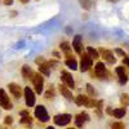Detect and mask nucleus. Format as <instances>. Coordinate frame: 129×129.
<instances>
[{
    "label": "nucleus",
    "instance_id": "f257e3e1",
    "mask_svg": "<svg viewBox=\"0 0 129 129\" xmlns=\"http://www.w3.org/2000/svg\"><path fill=\"white\" fill-rule=\"evenodd\" d=\"M32 83H34V88H35V92L38 94H41L43 92V85H44V79H43L41 74H35L34 72V76L31 78Z\"/></svg>",
    "mask_w": 129,
    "mask_h": 129
},
{
    "label": "nucleus",
    "instance_id": "f03ea898",
    "mask_svg": "<svg viewBox=\"0 0 129 129\" xmlns=\"http://www.w3.org/2000/svg\"><path fill=\"white\" fill-rule=\"evenodd\" d=\"M94 75L98 79H106L107 78L109 72H107V69H106L103 62H98V63L95 64V67H94Z\"/></svg>",
    "mask_w": 129,
    "mask_h": 129
},
{
    "label": "nucleus",
    "instance_id": "7ed1b4c3",
    "mask_svg": "<svg viewBox=\"0 0 129 129\" xmlns=\"http://www.w3.org/2000/svg\"><path fill=\"white\" fill-rule=\"evenodd\" d=\"M93 64V59L92 57L88 54V53H83L81 56V62H80V70L84 72V71H88Z\"/></svg>",
    "mask_w": 129,
    "mask_h": 129
},
{
    "label": "nucleus",
    "instance_id": "20e7f679",
    "mask_svg": "<svg viewBox=\"0 0 129 129\" xmlns=\"http://www.w3.org/2000/svg\"><path fill=\"white\" fill-rule=\"evenodd\" d=\"M35 116L38 117V119L40 120V121H43V123H45V121H48L49 120V115H48V111H47V109L44 106H38L36 109H35Z\"/></svg>",
    "mask_w": 129,
    "mask_h": 129
},
{
    "label": "nucleus",
    "instance_id": "39448f33",
    "mask_svg": "<svg viewBox=\"0 0 129 129\" xmlns=\"http://www.w3.org/2000/svg\"><path fill=\"white\" fill-rule=\"evenodd\" d=\"M0 106L4 110H12V102H10L9 97L4 89H0Z\"/></svg>",
    "mask_w": 129,
    "mask_h": 129
},
{
    "label": "nucleus",
    "instance_id": "423d86ee",
    "mask_svg": "<svg viewBox=\"0 0 129 129\" xmlns=\"http://www.w3.org/2000/svg\"><path fill=\"white\" fill-rule=\"evenodd\" d=\"M53 121L57 125H67L70 121H71V115L70 114H59V115H56L53 117Z\"/></svg>",
    "mask_w": 129,
    "mask_h": 129
},
{
    "label": "nucleus",
    "instance_id": "0eeeda50",
    "mask_svg": "<svg viewBox=\"0 0 129 129\" xmlns=\"http://www.w3.org/2000/svg\"><path fill=\"white\" fill-rule=\"evenodd\" d=\"M25 100H26V105H27L28 107H32V106L35 105V101H36L35 93L32 92L31 88H28V87L25 88Z\"/></svg>",
    "mask_w": 129,
    "mask_h": 129
},
{
    "label": "nucleus",
    "instance_id": "6e6552de",
    "mask_svg": "<svg viewBox=\"0 0 129 129\" xmlns=\"http://www.w3.org/2000/svg\"><path fill=\"white\" fill-rule=\"evenodd\" d=\"M61 79H62V81L67 85L69 88H75V81H74V79H72V75L70 74V72H67V71H62L61 72Z\"/></svg>",
    "mask_w": 129,
    "mask_h": 129
},
{
    "label": "nucleus",
    "instance_id": "1a4fd4ad",
    "mask_svg": "<svg viewBox=\"0 0 129 129\" xmlns=\"http://www.w3.org/2000/svg\"><path fill=\"white\" fill-rule=\"evenodd\" d=\"M88 120H89V115L87 112H81V114L76 115V117H75V124H76V126L81 128Z\"/></svg>",
    "mask_w": 129,
    "mask_h": 129
},
{
    "label": "nucleus",
    "instance_id": "9d476101",
    "mask_svg": "<svg viewBox=\"0 0 129 129\" xmlns=\"http://www.w3.org/2000/svg\"><path fill=\"white\" fill-rule=\"evenodd\" d=\"M72 47H74L75 52L80 54L81 50H83V39H81L80 35H76V36L74 38V40H72Z\"/></svg>",
    "mask_w": 129,
    "mask_h": 129
},
{
    "label": "nucleus",
    "instance_id": "9b49d317",
    "mask_svg": "<svg viewBox=\"0 0 129 129\" xmlns=\"http://www.w3.org/2000/svg\"><path fill=\"white\" fill-rule=\"evenodd\" d=\"M101 53H102V57H103V59H105L107 63L114 64V63L116 62V58L114 57L112 52H110V50H106V49H101Z\"/></svg>",
    "mask_w": 129,
    "mask_h": 129
},
{
    "label": "nucleus",
    "instance_id": "f8f14e48",
    "mask_svg": "<svg viewBox=\"0 0 129 129\" xmlns=\"http://www.w3.org/2000/svg\"><path fill=\"white\" fill-rule=\"evenodd\" d=\"M8 88H9L10 93H12V94L16 97V98H21V95H22V88H21L19 85L12 83V84L8 85Z\"/></svg>",
    "mask_w": 129,
    "mask_h": 129
},
{
    "label": "nucleus",
    "instance_id": "ddd939ff",
    "mask_svg": "<svg viewBox=\"0 0 129 129\" xmlns=\"http://www.w3.org/2000/svg\"><path fill=\"white\" fill-rule=\"evenodd\" d=\"M59 92L62 93V95L64 97V98H67L69 101H72L74 100V97H72V92L66 87V85H63V84H59Z\"/></svg>",
    "mask_w": 129,
    "mask_h": 129
},
{
    "label": "nucleus",
    "instance_id": "4468645a",
    "mask_svg": "<svg viewBox=\"0 0 129 129\" xmlns=\"http://www.w3.org/2000/svg\"><path fill=\"white\" fill-rule=\"evenodd\" d=\"M116 74H117V76H119V81L121 84H125L128 81V75H126L124 67H121V66L120 67H116Z\"/></svg>",
    "mask_w": 129,
    "mask_h": 129
},
{
    "label": "nucleus",
    "instance_id": "2eb2a0df",
    "mask_svg": "<svg viewBox=\"0 0 129 129\" xmlns=\"http://www.w3.org/2000/svg\"><path fill=\"white\" fill-rule=\"evenodd\" d=\"M39 71L41 75H45V76H48V75L50 74V66L48 62H43L39 64Z\"/></svg>",
    "mask_w": 129,
    "mask_h": 129
},
{
    "label": "nucleus",
    "instance_id": "dca6fc26",
    "mask_svg": "<svg viewBox=\"0 0 129 129\" xmlns=\"http://www.w3.org/2000/svg\"><path fill=\"white\" fill-rule=\"evenodd\" d=\"M107 112H109L110 115H114L115 117H117V119H120V117H123L124 115H125V109L123 107V109H116V110H111V109H107Z\"/></svg>",
    "mask_w": 129,
    "mask_h": 129
},
{
    "label": "nucleus",
    "instance_id": "f3484780",
    "mask_svg": "<svg viewBox=\"0 0 129 129\" xmlns=\"http://www.w3.org/2000/svg\"><path fill=\"white\" fill-rule=\"evenodd\" d=\"M21 123L26 124V125H31L32 124V119L30 117L27 111H22V112H21Z\"/></svg>",
    "mask_w": 129,
    "mask_h": 129
},
{
    "label": "nucleus",
    "instance_id": "a211bd4d",
    "mask_svg": "<svg viewBox=\"0 0 129 129\" xmlns=\"http://www.w3.org/2000/svg\"><path fill=\"white\" fill-rule=\"evenodd\" d=\"M22 75H23V78L26 80H28V79H31L32 76H34V71H32L31 67H28V66H23L22 67Z\"/></svg>",
    "mask_w": 129,
    "mask_h": 129
},
{
    "label": "nucleus",
    "instance_id": "6ab92c4d",
    "mask_svg": "<svg viewBox=\"0 0 129 129\" xmlns=\"http://www.w3.org/2000/svg\"><path fill=\"white\" fill-rule=\"evenodd\" d=\"M74 101H75V103H76L78 106H83V105H87V102H88V97L80 94V95H78V97H75Z\"/></svg>",
    "mask_w": 129,
    "mask_h": 129
},
{
    "label": "nucleus",
    "instance_id": "aec40b11",
    "mask_svg": "<svg viewBox=\"0 0 129 129\" xmlns=\"http://www.w3.org/2000/svg\"><path fill=\"white\" fill-rule=\"evenodd\" d=\"M64 63H66L67 66H69L70 69H72V70H76V69H78V62H76V59L72 58V57H71V58H67Z\"/></svg>",
    "mask_w": 129,
    "mask_h": 129
},
{
    "label": "nucleus",
    "instance_id": "412c9836",
    "mask_svg": "<svg viewBox=\"0 0 129 129\" xmlns=\"http://www.w3.org/2000/svg\"><path fill=\"white\" fill-rule=\"evenodd\" d=\"M88 54L92 57V59H97V58H100L98 52H97L95 49H93L92 47H89V48H88Z\"/></svg>",
    "mask_w": 129,
    "mask_h": 129
},
{
    "label": "nucleus",
    "instance_id": "4be33fe9",
    "mask_svg": "<svg viewBox=\"0 0 129 129\" xmlns=\"http://www.w3.org/2000/svg\"><path fill=\"white\" fill-rule=\"evenodd\" d=\"M80 4H81V7L84 8V9H90L92 8V5H93V3H92V0H80Z\"/></svg>",
    "mask_w": 129,
    "mask_h": 129
},
{
    "label": "nucleus",
    "instance_id": "5701e85b",
    "mask_svg": "<svg viewBox=\"0 0 129 129\" xmlns=\"http://www.w3.org/2000/svg\"><path fill=\"white\" fill-rule=\"evenodd\" d=\"M54 97H56V92H54V89H53V88H50L45 93V98H48V100H52V98H54Z\"/></svg>",
    "mask_w": 129,
    "mask_h": 129
},
{
    "label": "nucleus",
    "instance_id": "b1692460",
    "mask_svg": "<svg viewBox=\"0 0 129 129\" xmlns=\"http://www.w3.org/2000/svg\"><path fill=\"white\" fill-rule=\"evenodd\" d=\"M61 49L62 50H64V52H69L70 50V44H69V43L67 41H63V43H61Z\"/></svg>",
    "mask_w": 129,
    "mask_h": 129
},
{
    "label": "nucleus",
    "instance_id": "393cba45",
    "mask_svg": "<svg viewBox=\"0 0 129 129\" xmlns=\"http://www.w3.org/2000/svg\"><path fill=\"white\" fill-rule=\"evenodd\" d=\"M87 89H88V93H89V95H92V97H95V90H94V88L92 87L90 84H87Z\"/></svg>",
    "mask_w": 129,
    "mask_h": 129
},
{
    "label": "nucleus",
    "instance_id": "a878e982",
    "mask_svg": "<svg viewBox=\"0 0 129 129\" xmlns=\"http://www.w3.org/2000/svg\"><path fill=\"white\" fill-rule=\"evenodd\" d=\"M111 128H112V129H125V125L119 121V123H114Z\"/></svg>",
    "mask_w": 129,
    "mask_h": 129
},
{
    "label": "nucleus",
    "instance_id": "bb28decb",
    "mask_svg": "<svg viewBox=\"0 0 129 129\" xmlns=\"http://www.w3.org/2000/svg\"><path fill=\"white\" fill-rule=\"evenodd\" d=\"M4 123L7 124V125H10L13 123V117L12 116H5V120H4Z\"/></svg>",
    "mask_w": 129,
    "mask_h": 129
},
{
    "label": "nucleus",
    "instance_id": "cd10ccee",
    "mask_svg": "<svg viewBox=\"0 0 129 129\" xmlns=\"http://www.w3.org/2000/svg\"><path fill=\"white\" fill-rule=\"evenodd\" d=\"M121 102L126 106L128 105V94H123V97H121Z\"/></svg>",
    "mask_w": 129,
    "mask_h": 129
},
{
    "label": "nucleus",
    "instance_id": "c85d7f7f",
    "mask_svg": "<svg viewBox=\"0 0 129 129\" xmlns=\"http://www.w3.org/2000/svg\"><path fill=\"white\" fill-rule=\"evenodd\" d=\"M115 52H116V53H117V54H119V56H121V57H125V56H126V54H125V53H124V52H123L121 49H116Z\"/></svg>",
    "mask_w": 129,
    "mask_h": 129
},
{
    "label": "nucleus",
    "instance_id": "c756f323",
    "mask_svg": "<svg viewBox=\"0 0 129 129\" xmlns=\"http://www.w3.org/2000/svg\"><path fill=\"white\" fill-rule=\"evenodd\" d=\"M43 62H45V59L43 58V57H39V58H36V63H38V64H40V63H43Z\"/></svg>",
    "mask_w": 129,
    "mask_h": 129
},
{
    "label": "nucleus",
    "instance_id": "7c9ffc66",
    "mask_svg": "<svg viewBox=\"0 0 129 129\" xmlns=\"http://www.w3.org/2000/svg\"><path fill=\"white\" fill-rule=\"evenodd\" d=\"M13 4V0H4V5H12Z\"/></svg>",
    "mask_w": 129,
    "mask_h": 129
},
{
    "label": "nucleus",
    "instance_id": "2f4dec72",
    "mask_svg": "<svg viewBox=\"0 0 129 129\" xmlns=\"http://www.w3.org/2000/svg\"><path fill=\"white\" fill-rule=\"evenodd\" d=\"M124 63H125V66H128V57L126 56L124 57Z\"/></svg>",
    "mask_w": 129,
    "mask_h": 129
},
{
    "label": "nucleus",
    "instance_id": "473e14b6",
    "mask_svg": "<svg viewBox=\"0 0 129 129\" xmlns=\"http://www.w3.org/2000/svg\"><path fill=\"white\" fill-rule=\"evenodd\" d=\"M19 2H21V3H23V4H27L30 0H19Z\"/></svg>",
    "mask_w": 129,
    "mask_h": 129
},
{
    "label": "nucleus",
    "instance_id": "72a5a7b5",
    "mask_svg": "<svg viewBox=\"0 0 129 129\" xmlns=\"http://www.w3.org/2000/svg\"><path fill=\"white\" fill-rule=\"evenodd\" d=\"M47 129H54V128H53V126H48Z\"/></svg>",
    "mask_w": 129,
    "mask_h": 129
},
{
    "label": "nucleus",
    "instance_id": "f704fd0d",
    "mask_svg": "<svg viewBox=\"0 0 129 129\" xmlns=\"http://www.w3.org/2000/svg\"><path fill=\"white\" fill-rule=\"evenodd\" d=\"M110 2H117V0H110Z\"/></svg>",
    "mask_w": 129,
    "mask_h": 129
},
{
    "label": "nucleus",
    "instance_id": "c9c22d12",
    "mask_svg": "<svg viewBox=\"0 0 129 129\" xmlns=\"http://www.w3.org/2000/svg\"><path fill=\"white\" fill-rule=\"evenodd\" d=\"M69 129H74V128H69Z\"/></svg>",
    "mask_w": 129,
    "mask_h": 129
}]
</instances>
